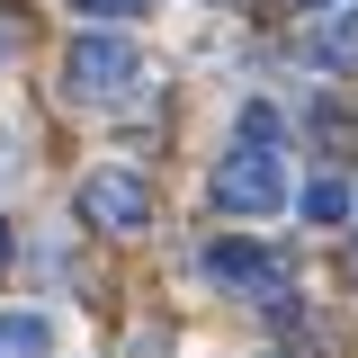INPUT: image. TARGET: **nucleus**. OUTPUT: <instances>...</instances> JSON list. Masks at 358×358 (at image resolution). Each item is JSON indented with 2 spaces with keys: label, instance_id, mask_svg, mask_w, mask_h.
<instances>
[{
  "label": "nucleus",
  "instance_id": "9b49d317",
  "mask_svg": "<svg viewBox=\"0 0 358 358\" xmlns=\"http://www.w3.org/2000/svg\"><path fill=\"white\" fill-rule=\"evenodd\" d=\"M305 9H322V0H305Z\"/></svg>",
  "mask_w": 358,
  "mask_h": 358
},
{
  "label": "nucleus",
  "instance_id": "1a4fd4ad",
  "mask_svg": "<svg viewBox=\"0 0 358 358\" xmlns=\"http://www.w3.org/2000/svg\"><path fill=\"white\" fill-rule=\"evenodd\" d=\"M18 36H27V27H18V18H0V63L18 54Z\"/></svg>",
  "mask_w": 358,
  "mask_h": 358
},
{
  "label": "nucleus",
  "instance_id": "7ed1b4c3",
  "mask_svg": "<svg viewBox=\"0 0 358 358\" xmlns=\"http://www.w3.org/2000/svg\"><path fill=\"white\" fill-rule=\"evenodd\" d=\"M81 215L108 224V233H143V224H152V188H143L134 171H117V162H108V171L81 179Z\"/></svg>",
  "mask_w": 358,
  "mask_h": 358
},
{
  "label": "nucleus",
  "instance_id": "0eeeda50",
  "mask_svg": "<svg viewBox=\"0 0 358 358\" xmlns=\"http://www.w3.org/2000/svg\"><path fill=\"white\" fill-rule=\"evenodd\" d=\"M305 215L313 224H341L350 215V188H341V179H305Z\"/></svg>",
  "mask_w": 358,
  "mask_h": 358
},
{
  "label": "nucleus",
  "instance_id": "f8f14e48",
  "mask_svg": "<svg viewBox=\"0 0 358 358\" xmlns=\"http://www.w3.org/2000/svg\"><path fill=\"white\" fill-rule=\"evenodd\" d=\"M350 278H358V260H350Z\"/></svg>",
  "mask_w": 358,
  "mask_h": 358
},
{
  "label": "nucleus",
  "instance_id": "20e7f679",
  "mask_svg": "<svg viewBox=\"0 0 358 358\" xmlns=\"http://www.w3.org/2000/svg\"><path fill=\"white\" fill-rule=\"evenodd\" d=\"M206 278L224 296H287V260L260 242H206Z\"/></svg>",
  "mask_w": 358,
  "mask_h": 358
},
{
  "label": "nucleus",
  "instance_id": "f257e3e1",
  "mask_svg": "<svg viewBox=\"0 0 358 358\" xmlns=\"http://www.w3.org/2000/svg\"><path fill=\"white\" fill-rule=\"evenodd\" d=\"M287 197H296V179L278 162V143H233L215 162V206L224 215H278Z\"/></svg>",
  "mask_w": 358,
  "mask_h": 358
},
{
  "label": "nucleus",
  "instance_id": "f03ea898",
  "mask_svg": "<svg viewBox=\"0 0 358 358\" xmlns=\"http://www.w3.org/2000/svg\"><path fill=\"white\" fill-rule=\"evenodd\" d=\"M134 72H143V54L126 36H81L72 63H63V90L72 99H117V90H134Z\"/></svg>",
  "mask_w": 358,
  "mask_h": 358
},
{
  "label": "nucleus",
  "instance_id": "9d476101",
  "mask_svg": "<svg viewBox=\"0 0 358 358\" xmlns=\"http://www.w3.org/2000/svg\"><path fill=\"white\" fill-rule=\"evenodd\" d=\"M0 268H9V215H0Z\"/></svg>",
  "mask_w": 358,
  "mask_h": 358
},
{
  "label": "nucleus",
  "instance_id": "39448f33",
  "mask_svg": "<svg viewBox=\"0 0 358 358\" xmlns=\"http://www.w3.org/2000/svg\"><path fill=\"white\" fill-rule=\"evenodd\" d=\"M305 63L313 72H358V9H341V18H322L305 36Z\"/></svg>",
  "mask_w": 358,
  "mask_h": 358
},
{
  "label": "nucleus",
  "instance_id": "423d86ee",
  "mask_svg": "<svg viewBox=\"0 0 358 358\" xmlns=\"http://www.w3.org/2000/svg\"><path fill=\"white\" fill-rule=\"evenodd\" d=\"M45 350H54L45 313H0V358H45Z\"/></svg>",
  "mask_w": 358,
  "mask_h": 358
},
{
  "label": "nucleus",
  "instance_id": "6e6552de",
  "mask_svg": "<svg viewBox=\"0 0 358 358\" xmlns=\"http://www.w3.org/2000/svg\"><path fill=\"white\" fill-rule=\"evenodd\" d=\"M72 9H81V18H143L152 0H72Z\"/></svg>",
  "mask_w": 358,
  "mask_h": 358
}]
</instances>
